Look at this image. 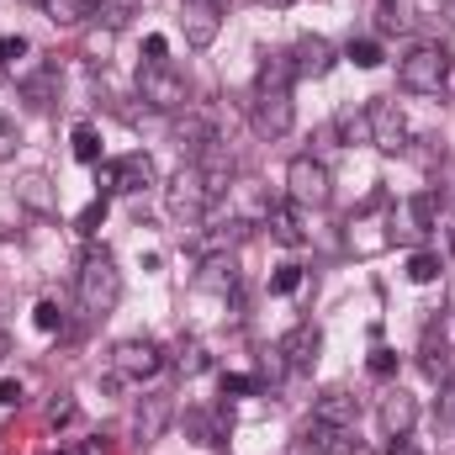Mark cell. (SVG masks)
<instances>
[{
	"label": "cell",
	"instance_id": "obj_1",
	"mask_svg": "<svg viewBox=\"0 0 455 455\" xmlns=\"http://www.w3.org/2000/svg\"><path fill=\"white\" fill-rule=\"evenodd\" d=\"M75 291H80V313L85 318H107L116 302H122V270H116L112 249H101V243L85 249L80 275H75Z\"/></svg>",
	"mask_w": 455,
	"mask_h": 455
},
{
	"label": "cell",
	"instance_id": "obj_2",
	"mask_svg": "<svg viewBox=\"0 0 455 455\" xmlns=\"http://www.w3.org/2000/svg\"><path fill=\"white\" fill-rule=\"evenodd\" d=\"M329 196H334L329 164H323L318 154H297V159L286 164V202L302 207V212H313V207H329Z\"/></svg>",
	"mask_w": 455,
	"mask_h": 455
},
{
	"label": "cell",
	"instance_id": "obj_3",
	"mask_svg": "<svg viewBox=\"0 0 455 455\" xmlns=\"http://www.w3.org/2000/svg\"><path fill=\"white\" fill-rule=\"evenodd\" d=\"M397 80H403V91H413V96H440V91L451 85V53L435 48V43H424V48H413V53L397 64Z\"/></svg>",
	"mask_w": 455,
	"mask_h": 455
},
{
	"label": "cell",
	"instance_id": "obj_4",
	"mask_svg": "<svg viewBox=\"0 0 455 455\" xmlns=\"http://www.w3.org/2000/svg\"><path fill=\"white\" fill-rule=\"evenodd\" d=\"M138 101L148 107V112H180L186 101H191V85H186V75L164 59V64H143L138 69Z\"/></svg>",
	"mask_w": 455,
	"mask_h": 455
},
{
	"label": "cell",
	"instance_id": "obj_5",
	"mask_svg": "<svg viewBox=\"0 0 455 455\" xmlns=\"http://www.w3.org/2000/svg\"><path fill=\"white\" fill-rule=\"evenodd\" d=\"M164 207H170L175 223H202V218L212 212V191H207V180H202L196 164H186V170L164 186Z\"/></svg>",
	"mask_w": 455,
	"mask_h": 455
},
{
	"label": "cell",
	"instance_id": "obj_6",
	"mask_svg": "<svg viewBox=\"0 0 455 455\" xmlns=\"http://www.w3.org/2000/svg\"><path fill=\"white\" fill-rule=\"evenodd\" d=\"M96 186H101V196H143L148 186H154V159L148 154H122V159H107V164H96Z\"/></svg>",
	"mask_w": 455,
	"mask_h": 455
},
{
	"label": "cell",
	"instance_id": "obj_7",
	"mask_svg": "<svg viewBox=\"0 0 455 455\" xmlns=\"http://www.w3.org/2000/svg\"><path fill=\"white\" fill-rule=\"evenodd\" d=\"M170 419H175V392H170V387H154V392H143V397H138V408H132V440H138V445H154V440H164Z\"/></svg>",
	"mask_w": 455,
	"mask_h": 455
},
{
	"label": "cell",
	"instance_id": "obj_8",
	"mask_svg": "<svg viewBox=\"0 0 455 455\" xmlns=\"http://www.w3.org/2000/svg\"><path fill=\"white\" fill-rule=\"evenodd\" d=\"M164 371V349L154 339H122L112 349V381H148Z\"/></svg>",
	"mask_w": 455,
	"mask_h": 455
},
{
	"label": "cell",
	"instance_id": "obj_9",
	"mask_svg": "<svg viewBox=\"0 0 455 455\" xmlns=\"http://www.w3.org/2000/svg\"><path fill=\"white\" fill-rule=\"evenodd\" d=\"M365 127H371V148H381V154L408 148V116H403V107L392 96H376L365 107Z\"/></svg>",
	"mask_w": 455,
	"mask_h": 455
},
{
	"label": "cell",
	"instance_id": "obj_10",
	"mask_svg": "<svg viewBox=\"0 0 455 455\" xmlns=\"http://www.w3.org/2000/svg\"><path fill=\"white\" fill-rule=\"evenodd\" d=\"M249 122H254V132H265V138H286L291 122H297L291 91H254V96H249Z\"/></svg>",
	"mask_w": 455,
	"mask_h": 455
},
{
	"label": "cell",
	"instance_id": "obj_11",
	"mask_svg": "<svg viewBox=\"0 0 455 455\" xmlns=\"http://www.w3.org/2000/svg\"><path fill=\"white\" fill-rule=\"evenodd\" d=\"M180 32L191 48H212L223 32V0H180Z\"/></svg>",
	"mask_w": 455,
	"mask_h": 455
},
{
	"label": "cell",
	"instance_id": "obj_12",
	"mask_svg": "<svg viewBox=\"0 0 455 455\" xmlns=\"http://www.w3.org/2000/svg\"><path fill=\"white\" fill-rule=\"evenodd\" d=\"M440 223V191H419V196H408L403 202V223L392 218V238H424V233H435Z\"/></svg>",
	"mask_w": 455,
	"mask_h": 455
},
{
	"label": "cell",
	"instance_id": "obj_13",
	"mask_svg": "<svg viewBox=\"0 0 455 455\" xmlns=\"http://www.w3.org/2000/svg\"><path fill=\"white\" fill-rule=\"evenodd\" d=\"M376 419H381V435H387V440H408V435H413V424H419V397H413V392H403V387H392V392L381 397Z\"/></svg>",
	"mask_w": 455,
	"mask_h": 455
},
{
	"label": "cell",
	"instance_id": "obj_14",
	"mask_svg": "<svg viewBox=\"0 0 455 455\" xmlns=\"http://www.w3.org/2000/svg\"><path fill=\"white\" fill-rule=\"evenodd\" d=\"M180 429H186V440H196V445L218 451L228 435H233V413H228V408H186Z\"/></svg>",
	"mask_w": 455,
	"mask_h": 455
},
{
	"label": "cell",
	"instance_id": "obj_15",
	"mask_svg": "<svg viewBox=\"0 0 455 455\" xmlns=\"http://www.w3.org/2000/svg\"><path fill=\"white\" fill-rule=\"evenodd\" d=\"M275 349H281L286 371H297V376H302V371H313V365H318V355H323V329H318V323H297V329L275 344Z\"/></svg>",
	"mask_w": 455,
	"mask_h": 455
},
{
	"label": "cell",
	"instance_id": "obj_16",
	"mask_svg": "<svg viewBox=\"0 0 455 455\" xmlns=\"http://www.w3.org/2000/svg\"><path fill=\"white\" fill-rule=\"evenodd\" d=\"M339 64V53H334V43L329 37H302L297 48H291V69H297V80H323L329 69Z\"/></svg>",
	"mask_w": 455,
	"mask_h": 455
},
{
	"label": "cell",
	"instance_id": "obj_17",
	"mask_svg": "<svg viewBox=\"0 0 455 455\" xmlns=\"http://www.w3.org/2000/svg\"><path fill=\"white\" fill-rule=\"evenodd\" d=\"M302 445H307L313 455H355L360 451L355 429H344V424H318V419L302 429Z\"/></svg>",
	"mask_w": 455,
	"mask_h": 455
},
{
	"label": "cell",
	"instance_id": "obj_18",
	"mask_svg": "<svg viewBox=\"0 0 455 455\" xmlns=\"http://www.w3.org/2000/svg\"><path fill=\"white\" fill-rule=\"evenodd\" d=\"M196 291H212V297H233L238 291V259L233 254H207L202 270H196Z\"/></svg>",
	"mask_w": 455,
	"mask_h": 455
},
{
	"label": "cell",
	"instance_id": "obj_19",
	"mask_svg": "<svg viewBox=\"0 0 455 455\" xmlns=\"http://www.w3.org/2000/svg\"><path fill=\"white\" fill-rule=\"evenodd\" d=\"M419 365H424V376H429L435 387H445V381L455 376L451 344H445V334H440V323H429V329H424V344H419Z\"/></svg>",
	"mask_w": 455,
	"mask_h": 455
},
{
	"label": "cell",
	"instance_id": "obj_20",
	"mask_svg": "<svg viewBox=\"0 0 455 455\" xmlns=\"http://www.w3.org/2000/svg\"><path fill=\"white\" fill-rule=\"evenodd\" d=\"M175 143H180L186 164H196V159H202V154H207L212 143H223V138H218V127H212L207 116L191 112V116H180V122H175Z\"/></svg>",
	"mask_w": 455,
	"mask_h": 455
},
{
	"label": "cell",
	"instance_id": "obj_21",
	"mask_svg": "<svg viewBox=\"0 0 455 455\" xmlns=\"http://www.w3.org/2000/svg\"><path fill=\"white\" fill-rule=\"evenodd\" d=\"M355 413H360V403H355V392H344V387H329V392L313 403V419H318V424H344V429H355Z\"/></svg>",
	"mask_w": 455,
	"mask_h": 455
},
{
	"label": "cell",
	"instance_id": "obj_22",
	"mask_svg": "<svg viewBox=\"0 0 455 455\" xmlns=\"http://www.w3.org/2000/svg\"><path fill=\"white\" fill-rule=\"evenodd\" d=\"M297 212H302V207H291V202L265 212V228H270V238H275V243H286V249H302V243H307V233H302V218H297Z\"/></svg>",
	"mask_w": 455,
	"mask_h": 455
},
{
	"label": "cell",
	"instance_id": "obj_23",
	"mask_svg": "<svg viewBox=\"0 0 455 455\" xmlns=\"http://www.w3.org/2000/svg\"><path fill=\"white\" fill-rule=\"evenodd\" d=\"M297 69H291V53H265L259 59V75H254V91H291Z\"/></svg>",
	"mask_w": 455,
	"mask_h": 455
},
{
	"label": "cell",
	"instance_id": "obj_24",
	"mask_svg": "<svg viewBox=\"0 0 455 455\" xmlns=\"http://www.w3.org/2000/svg\"><path fill=\"white\" fill-rule=\"evenodd\" d=\"M413 27V5L408 0H381L376 5V37H397Z\"/></svg>",
	"mask_w": 455,
	"mask_h": 455
},
{
	"label": "cell",
	"instance_id": "obj_25",
	"mask_svg": "<svg viewBox=\"0 0 455 455\" xmlns=\"http://www.w3.org/2000/svg\"><path fill=\"white\" fill-rule=\"evenodd\" d=\"M21 96H27L32 107H43V112H48V107L59 101V69H37L32 80H21Z\"/></svg>",
	"mask_w": 455,
	"mask_h": 455
},
{
	"label": "cell",
	"instance_id": "obj_26",
	"mask_svg": "<svg viewBox=\"0 0 455 455\" xmlns=\"http://www.w3.org/2000/svg\"><path fill=\"white\" fill-rule=\"evenodd\" d=\"M43 5H48V16L59 27H80V21H91L101 11V0H43Z\"/></svg>",
	"mask_w": 455,
	"mask_h": 455
},
{
	"label": "cell",
	"instance_id": "obj_27",
	"mask_svg": "<svg viewBox=\"0 0 455 455\" xmlns=\"http://www.w3.org/2000/svg\"><path fill=\"white\" fill-rule=\"evenodd\" d=\"M344 59L355 64V69H381V37H349V48H344Z\"/></svg>",
	"mask_w": 455,
	"mask_h": 455
},
{
	"label": "cell",
	"instance_id": "obj_28",
	"mask_svg": "<svg viewBox=\"0 0 455 455\" xmlns=\"http://www.w3.org/2000/svg\"><path fill=\"white\" fill-rule=\"evenodd\" d=\"M440 270H445V259H440V254H429V249L408 254V281H413V286H435V281H440Z\"/></svg>",
	"mask_w": 455,
	"mask_h": 455
},
{
	"label": "cell",
	"instance_id": "obj_29",
	"mask_svg": "<svg viewBox=\"0 0 455 455\" xmlns=\"http://www.w3.org/2000/svg\"><path fill=\"white\" fill-rule=\"evenodd\" d=\"M75 159H80V164H101V132H96L91 122L75 127Z\"/></svg>",
	"mask_w": 455,
	"mask_h": 455
},
{
	"label": "cell",
	"instance_id": "obj_30",
	"mask_svg": "<svg viewBox=\"0 0 455 455\" xmlns=\"http://www.w3.org/2000/svg\"><path fill=\"white\" fill-rule=\"evenodd\" d=\"M16 196H21L27 207H37V212H48V207H53V191H48V180H43V175H27V180L16 186Z\"/></svg>",
	"mask_w": 455,
	"mask_h": 455
},
{
	"label": "cell",
	"instance_id": "obj_31",
	"mask_svg": "<svg viewBox=\"0 0 455 455\" xmlns=\"http://www.w3.org/2000/svg\"><path fill=\"white\" fill-rule=\"evenodd\" d=\"M175 365H180L186 376H202V371H207V349H202V339H180V355H175Z\"/></svg>",
	"mask_w": 455,
	"mask_h": 455
},
{
	"label": "cell",
	"instance_id": "obj_32",
	"mask_svg": "<svg viewBox=\"0 0 455 455\" xmlns=\"http://www.w3.org/2000/svg\"><path fill=\"white\" fill-rule=\"evenodd\" d=\"M101 223H107V196H96L80 218H75V228H80V238H96L101 233Z\"/></svg>",
	"mask_w": 455,
	"mask_h": 455
},
{
	"label": "cell",
	"instance_id": "obj_33",
	"mask_svg": "<svg viewBox=\"0 0 455 455\" xmlns=\"http://www.w3.org/2000/svg\"><path fill=\"white\" fill-rule=\"evenodd\" d=\"M302 286V265H275V275H270V291L275 297H291Z\"/></svg>",
	"mask_w": 455,
	"mask_h": 455
},
{
	"label": "cell",
	"instance_id": "obj_34",
	"mask_svg": "<svg viewBox=\"0 0 455 455\" xmlns=\"http://www.w3.org/2000/svg\"><path fill=\"white\" fill-rule=\"evenodd\" d=\"M32 323H37L43 334H59V329H64V307H59V302H37V307H32Z\"/></svg>",
	"mask_w": 455,
	"mask_h": 455
},
{
	"label": "cell",
	"instance_id": "obj_35",
	"mask_svg": "<svg viewBox=\"0 0 455 455\" xmlns=\"http://www.w3.org/2000/svg\"><path fill=\"white\" fill-rule=\"evenodd\" d=\"M27 48H32V43H27L21 32H16V37H0V69H16V59H27Z\"/></svg>",
	"mask_w": 455,
	"mask_h": 455
},
{
	"label": "cell",
	"instance_id": "obj_36",
	"mask_svg": "<svg viewBox=\"0 0 455 455\" xmlns=\"http://www.w3.org/2000/svg\"><path fill=\"white\" fill-rule=\"evenodd\" d=\"M254 392H259L254 376H238V371H228L223 376V397H254Z\"/></svg>",
	"mask_w": 455,
	"mask_h": 455
},
{
	"label": "cell",
	"instance_id": "obj_37",
	"mask_svg": "<svg viewBox=\"0 0 455 455\" xmlns=\"http://www.w3.org/2000/svg\"><path fill=\"white\" fill-rule=\"evenodd\" d=\"M365 365H371V376H376V381H387V376L397 371V349H376Z\"/></svg>",
	"mask_w": 455,
	"mask_h": 455
},
{
	"label": "cell",
	"instance_id": "obj_38",
	"mask_svg": "<svg viewBox=\"0 0 455 455\" xmlns=\"http://www.w3.org/2000/svg\"><path fill=\"white\" fill-rule=\"evenodd\" d=\"M75 413H80V408H75V397H53L48 424H53V429H64V424H75Z\"/></svg>",
	"mask_w": 455,
	"mask_h": 455
},
{
	"label": "cell",
	"instance_id": "obj_39",
	"mask_svg": "<svg viewBox=\"0 0 455 455\" xmlns=\"http://www.w3.org/2000/svg\"><path fill=\"white\" fill-rule=\"evenodd\" d=\"M127 11H132V0H112V5H101V21H107V27H127Z\"/></svg>",
	"mask_w": 455,
	"mask_h": 455
},
{
	"label": "cell",
	"instance_id": "obj_40",
	"mask_svg": "<svg viewBox=\"0 0 455 455\" xmlns=\"http://www.w3.org/2000/svg\"><path fill=\"white\" fill-rule=\"evenodd\" d=\"M143 53H148L143 64H164V53H170V43H164V37H143Z\"/></svg>",
	"mask_w": 455,
	"mask_h": 455
},
{
	"label": "cell",
	"instance_id": "obj_41",
	"mask_svg": "<svg viewBox=\"0 0 455 455\" xmlns=\"http://www.w3.org/2000/svg\"><path fill=\"white\" fill-rule=\"evenodd\" d=\"M0 408H21V381H0Z\"/></svg>",
	"mask_w": 455,
	"mask_h": 455
},
{
	"label": "cell",
	"instance_id": "obj_42",
	"mask_svg": "<svg viewBox=\"0 0 455 455\" xmlns=\"http://www.w3.org/2000/svg\"><path fill=\"white\" fill-rule=\"evenodd\" d=\"M440 419H445V424H455V376L445 381V403H440Z\"/></svg>",
	"mask_w": 455,
	"mask_h": 455
},
{
	"label": "cell",
	"instance_id": "obj_43",
	"mask_svg": "<svg viewBox=\"0 0 455 455\" xmlns=\"http://www.w3.org/2000/svg\"><path fill=\"white\" fill-rule=\"evenodd\" d=\"M387 455H424V451H413L408 440H392V451H387Z\"/></svg>",
	"mask_w": 455,
	"mask_h": 455
},
{
	"label": "cell",
	"instance_id": "obj_44",
	"mask_svg": "<svg viewBox=\"0 0 455 455\" xmlns=\"http://www.w3.org/2000/svg\"><path fill=\"white\" fill-rule=\"evenodd\" d=\"M265 11H286V5H297V0H259Z\"/></svg>",
	"mask_w": 455,
	"mask_h": 455
},
{
	"label": "cell",
	"instance_id": "obj_45",
	"mask_svg": "<svg viewBox=\"0 0 455 455\" xmlns=\"http://www.w3.org/2000/svg\"><path fill=\"white\" fill-rule=\"evenodd\" d=\"M64 455H101V445H75V451H64Z\"/></svg>",
	"mask_w": 455,
	"mask_h": 455
},
{
	"label": "cell",
	"instance_id": "obj_46",
	"mask_svg": "<svg viewBox=\"0 0 455 455\" xmlns=\"http://www.w3.org/2000/svg\"><path fill=\"white\" fill-rule=\"evenodd\" d=\"M5 355H11V334H5V329H0V360H5Z\"/></svg>",
	"mask_w": 455,
	"mask_h": 455
},
{
	"label": "cell",
	"instance_id": "obj_47",
	"mask_svg": "<svg viewBox=\"0 0 455 455\" xmlns=\"http://www.w3.org/2000/svg\"><path fill=\"white\" fill-rule=\"evenodd\" d=\"M5 132H11V116L0 112V138H5Z\"/></svg>",
	"mask_w": 455,
	"mask_h": 455
},
{
	"label": "cell",
	"instance_id": "obj_48",
	"mask_svg": "<svg viewBox=\"0 0 455 455\" xmlns=\"http://www.w3.org/2000/svg\"><path fill=\"white\" fill-rule=\"evenodd\" d=\"M291 455H313V451H307V445H302V440H297V451H291Z\"/></svg>",
	"mask_w": 455,
	"mask_h": 455
}]
</instances>
